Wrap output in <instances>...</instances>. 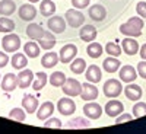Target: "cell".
<instances>
[{"instance_id": "obj_24", "label": "cell", "mask_w": 146, "mask_h": 134, "mask_svg": "<svg viewBox=\"0 0 146 134\" xmlns=\"http://www.w3.org/2000/svg\"><path fill=\"white\" fill-rule=\"evenodd\" d=\"M44 32L45 31L41 28V25H38V23H29L28 28H27V35L29 36L31 40H35V41L41 40Z\"/></svg>"}, {"instance_id": "obj_46", "label": "cell", "mask_w": 146, "mask_h": 134, "mask_svg": "<svg viewBox=\"0 0 146 134\" xmlns=\"http://www.w3.org/2000/svg\"><path fill=\"white\" fill-rule=\"evenodd\" d=\"M139 54H140L142 60H146V44H143V45L139 48Z\"/></svg>"}, {"instance_id": "obj_4", "label": "cell", "mask_w": 146, "mask_h": 134, "mask_svg": "<svg viewBox=\"0 0 146 134\" xmlns=\"http://www.w3.org/2000/svg\"><path fill=\"white\" fill-rule=\"evenodd\" d=\"M62 89H63L64 95L75 98V96H79L80 92H82V83L79 80H76V79H73V77L72 79H66Z\"/></svg>"}, {"instance_id": "obj_34", "label": "cell", "mask_w": 146, "mask_h": 134, "mask_svg": "<svg viewBox=\"0 0 146 134\" xmlns=\"http://www.w3.org/2000/svg\"><path fill=\"white\" fill-rule=\"evenodd\" d=\"M47 82H48L47 75H45V73H42V71H40L38 75H36L35 80L32 82V88H34L35 90H41L45 84H47Z\"/></svg>"}, {"instance_id": "obj_26", "label": "cell", "mask_w": 146, "mask_h": 134, "mask_svg": "<svg viewBox=\"0 0 146 134\" xmlns=\"http://www.w3.org/2000/svg\"><path fill=\"white\" fill-rule=\"evenodd\" d=\"M58 60H60L58 58V54H56V53H47L41 58V64L45 69H51V67H54L58 63Z\"/></svg>"}, {"instance_id": "obj_37", "label": "cell", "mask_w": 146, "mask_h": 134, "mask_svg": "<svg viewBox=\"0 0 146 134\" xmlns=\"http://www.w3.org/2000/svg\"><path fill=\"white\" fill-rule=\"evenodd\" d=\"M9 118L18 121V123H22V121H25V109H22V108H13L9 112Z\"/></svg>"}, {"instance_id": "obj_17", "label": "cell", "mask_w": 146, "mask_h": 134, "mask_svg": "<svg viewBox=\"0 0 146 134\" xmlns=\"http://www.w3.org/2000/svg\"><path fill=\"white\" fill-rule=\"evenodd\" d=\"M121 48H123V51L127 55H135L139 53V44L136 40H131V36L121 41Z\"/></svg>"}, {"instance_id": "obj_8", "label": "cell", "mask_w": 146, "mask_h": 134, "mask_svg": "<svg viewBox=\"0 0 146 134\" xmlns=\"http://www.w3.org/2000/svg\"><path fill=\"white\" fill-rule=\"evenodd\" d=\"M79 96L86 102L95 101L98 98V89H96V86H94L92 83H83L82 84V92H80Z\"/></svg>"}, {"instance_id": "obj_5", "label": "cell", "mask_w": 146, "mask_h": 134, "mask_svg": "<svg viewBox=\"0 0 146 134\" xmlns=\"http://www.w3.org/2000/svg\"><path fill=\"white\" fill-rule=\"evenodd\" d=\"M2 47L6 53H15L21 48V38L15 34H7L2 41Z\"/></svg>"}, {"instance_id": "obj_32", "label": "cell", "mask_w": 146, "mask_h": 134, "mask_svg": "<svg viewBox=\"0 0 146 134\" xmlns=\"http://www.w3.org/2000/svg\"><path fill=\"white\" fill-rule=\"evenodd\" d=\"M66 75L63 71H54L53 75L50 76V84H53V86H56V88H62L63 84H64V82H66Z\"/></svg>"}, {"instance_id": "obj_20", "label": "cell", "mask_w": 146, "mask_h": 134, "mask_svg": "<svg viewBox=\"0 0 146 134\" xmlns=\"http://www.w3.org/2000/svg\"><path fill=\"white\" fill-rule=\"evenodd\" d=\"M85 76H86L88 82H91V83H98V82H101L102 73H101V69H100L98 66L92 64V66H89V67L86 69V71H85Z\"/></svg>"}, {"instance_id": "obj_40", "label": "cell", "mask_w": 146, "mask_h": 134, "mask_svg": "<svg viewBox=\"0 0 146 134\" xmlns=\"http://www.w3.org/2000/svg\"><path fill=\"white\" fill-rule=\"evenodd\" d=\"M44 127L45 128H62L63 124H62V121H60L58 118H50L48 121L44 123Z\"/></svg>"}, {"instance_id": "obj_35", "label": "cell", "mask_w": 146, "mask_h": 134, "mask_svg": "<svg viewBox=\"0 0 146 134\" xmlns=\"http://www.w3.org/2000/svg\"><path fill=\"white\" fill-rule=\"evenodd\" d=\"M15 29V22L9 19V18H0V32H6V34H10L12 31Z\"/></svg>"}, {"instance_id": "obj_21", "label": "cell", "mask_w": 146, "mask_h": 134, "mask_svg": "<svg viewBox=\"0 0 146 134\" xmlns=\"http://www.w3.org/2000/svg\"><path fill=\"white\" fill-rule=\"evenodd\" d=\"M22 106L28 114H34L36 111V108H38V99L32 95H25L22 99Z\"/></svg>"}, {"instance_id": "obj_45", "label": "cell", "mask_w": 146, "mask_h": 134, "mask_svg": "<svg viewBox=\"0 0 146 134\" xmlns=\"http://www.w3.org/2000/svg\"><path fill=\"white\" fill-rule=\"evenodd\" d=\"M7 63H9V57H7V54L3 53V51H0V69L5 67Z\"/></svg>"}, {"instance_id": "obj_41", "label": "cell", "mask_w": 146, "mask_h": 134, "mask_svg": "<svg viewBox=\"0 0 146 134\" xmlns=\"http://www.w3.org/2000/svg\"><path fill=\"white\" fill-rule=\"evenodd\" d=\"M115 118H117V119H115V124H123V123H129V121H133V118H131L130 114H123V112H121L120 115H117Z\"/></svg>"}, {"instance_id": "obj_25", "label": "cell", "mask_w": 146, "mask_h": 134, "mask_svg": "<svg viewBox=\"0 0 146 134\" xmlns=\"http://www.w3.org/2000/svg\"><path fill=\"white\" fill-rule=\"evenodd\" d=\"M56 12V5L53 0H42L41 5H40V13L42 16H53Z\"/></svg>"}, {"instance_id": "obj_47", "label": "cell", "mask_w": 146, "mask_h": 134, "mask_svg": "<svg viewBox=\"0 0 146 134\" xmlns=\"http://www.w3.org/2000/svg\"><path fill=\"white\" fill-rule=\"evenodd\" d=\"M29 3H36V2H40V0H28Z\"/></svg>"}, {"instance_id": "obj_2", "label": "cell", "mask_w": 146, "mask_h": 134, "mask_svg": "<svg viewBox=\"0 0 146 134\" xmlns=\"http://www.w3.org/2000/svg\"><path fill=\"white\" fill-rule=\"evenodd\" d=\"M123 90V84L117 79H108L104 83V95L107 98H117Z\"/></svg>"}, {"instance_id": "obj_18", "label": "cell", "mask_w": 146, "mask_h": 134, "mask_svg": "<svg viewBox=\"0 0 146 134\" xmlns=\"http://www.w3.org/2000/svg\"><path fill=\"white\" fill-rule=\"evenodd\" d=\"M15 88H18V76H15L13 73L5 75L2 80V89L5 92H12L15 90Z\"/></svg>"}, {"instance_id": "obj_27", "label": "cell", "mask_w": 146, "mask_h": 134, "mask_svg": "<svg viewBox=\"0 0 146 134\" xmlns=\"http://www.w3.org/2000/svg\"><path fill=\"white\" fill-rule=\"evenodd\" d=\"M102 67L108 73H115L120 69V61H118L115 57H113V55L111 57H107L104 61H102Z\"/></svg>"}, {"instance_id": "obj_10", "label": "cell", "mask_w": 146, "mask_h": 134, "mask_svg": "<svg viewBox=\"0 0 146 134\" xmlns=\"http://www.w3.org/2000/svg\"><path fill=\"white\" fill-rule=\"evenodd\" d=\"M83 114L86 115L88 118H91V119H96V118H100V117H101V114H102V108H101L100 104L89 101L86 105L83 106Z\"/></svg>"}, {"instance_id": "obj_33", "label": "cell", "mask_w": 146, "mask_h": 134, "mask_svg": "<svg viewBox=\"0 0 146 134\" xmlns=\"http://www.w3.org/2000/svg\"><path fill=\"white\" fill-rule=\"evenodd\" d=\"M86 53H88V55H89L91 58H98V57H101V54L104 53V51H102V45L98 44V42H91V44L88 45V48H86Z\"/></svg>"}, {"instance_id": "obj_3", "label": "cell", "mask_w": 146, "mask_h": 134, "mask_svg": "<svg viewBox=\"0 0 146 134\" xmlns=\"http://www.w3.org/2000/svg\"><path fill=\"white\" fill-rule=\"evenodd\" d=\"M64 18H66V22L72 28H79V26L83 25V22H85L83 13L79 12L78 9H69L64 13Z\"/></svg>"}, {"instance_id": "obj_42", "label": "cell", "mask_w": 146, "mask_h": 134, "mask_svg": "<svg viewBox=\"0 0 146 134\" xmlns=\"http://www.w3.org/2000/svg\"><path fill=\"white\" fill-rule=\"evenodd\" d=\"M136 12H137V15L143 19H146V3L145 2H139L136 5Z\"/></svg>"}, {"instance_id": "obj_19", "label": "cell", "mask_w": 146, "mask_h": 134, "mask_svg": "<svg viewBox=\"0 0 146 134\" xmlns=\"http://www.w3.org/2000/svg\"><path fill=\"white\" fill-rule=\"evenodd\" d=\"M79 36H80V40L85 41V42H92L96 38V28L92 26V25H83L80 28Z\"/></svg>"}, {"instance_id": "obj_12", "label": "cell", "mask_w": 146, "mask_h": 134, "mask_svg": "<svg viewBox=\"0 0 146 134\" xmlns=\"http://www.w3.org/2000/svg\"><path fill=\"white\" fill-rule=\"evenodd\" d=\"M50 31H53L54 34H63L66 29V20L62 16H51L47 22Z\"/></svg>"}, {"instance_id": "obj_43", "label": "cell", "mask_w": 146, "mask_h": 134, "mask_svg": "<svg viewBox=\"0 0 146 134\" xmlns=\"http://www.w3.org/2000/svg\"><path fill=\"white\" fill-rule=\"evenodd\" d=\"M89 2L91 0H72V5L76 9H85V7H88Z\"/></svg>"}, {"instance_id": "obj_7", "label": "cell", "mask_w": 146, "mask_h": 134, "mask_svg": "<svg viewBox=\"0 0 146 134\" xmlns=\"http://www.w3.org/2000/svg\"><path fill=\"white\" fill-rule=\"evenodd\" d=\"M57 109L62 115H72L76 111V104L73 102L70 98H62L57 102Z\"/></svg>"}, {"instance_id": "obj_36", "label": "cell", "mask_w": 146, "mask_h": 134, "mask_svg": "<svg viewBox=\"0 0 146 134\" xmlns=\"http://www.w3.org/2000/svg\"><path fill=\"white\" fill-rule=\"evenodd\" d=\"M91 124H89V121L88 119H85L82 117H78L75 119H72V123L67 124L69 128H88Z\"/></svg>"}, {"instance_id": "obj_38", "label": "cell", "mask_w": 146, "mask_h": 134, "mask_svg": "<svg viewBox=\"0 0 146 134\" xmlns=\"http://www.w3.org/2000/svg\"><path fill=\"white\" fill-rule=\"evenodd\" d=\"M105 51L113 57H118L121 53H123V48H120V45L115 44V42H108L105 45Z\"/></svg>"}, {"instance_id": "obj_14", "label": "cell", "mask_w": 146, "mask_h": 134, "mask_svg": "<svg viewBox=\"0 0 146 134\" xmlns=\"http://www.w3.org/2000/svg\"><path fill=\"white\" fill-rule=\"evenodd\" d=\"M18 13H19V16H21L22 20L29 22V20H32V19L36 16V9H35V6H32L31 3H25V5H22V6L19 7Z\"/></svg>"}, {"instance_id": "obj_23", "label": "cell", "mask_w": 146, "mask_h": 134, "mask_svg": "<svg viewBox=\"0 0 146 134\" xmlns=\"http://www.w3.org/2000/svg\"><path fill=\"white\" fill-rule=\"evenodd\" d=\"M56 36L53 34H50V31H45L44 35H42V38L38 40V44L40 47L42 48V50H51V48L56 45Z\"/></svg>"}, {"instance_id": "obj_29", "label": "cell", "mask_w": 146, "mask_h": 134, "mask_svg": "<svg viewBox=\"0 0 146 134\" xmlns=\"http://www.w3.org/2000/svg\"><path fill=\"white\" fill-rule=\"evenodd\" d=\"M23 51H25L27 57H29V58H36L41 53L38 44L34 42V41H29V42H27L25 45H23Z\"/></svg>"}, {"instance_id": "obj_28", "label": "cell", "mask_w": 146, "mask_h": 134, "mask_svg": "<svg viewBox=\"0 0 146 134\" xmlns=\"http://www.w3.org/2000/svg\"><path fill=\"white\" fill-rule=\"evenodd\" d=\"M16 10V5L12 0H2L0 2V15L2 16H10Z\"/></svg>"}, {"instance_id": "obj_9", "label": "cell", "mask_w": 146, "mask_h": 134, "mask_svg": "<svg viewBox=\"0 0 146 134\" xmlns=\"http://www.w3.org/2000/svg\"><path fill=\"white\" fill-rule=\"evenodd\" d=\"M123 111H124V105L121 104L120 101H117V99H111V101H108V102H107V105H105V114H107L108 117L115 118L117 115H120Z\"/></svg>"}, {"instance_id": "obj_1", "label": "cell", "mask_w": 146, "mask_h": 134, "mask_svg": "<svg viewBox=\"0 0 146 134\" xmlns=\"http://www.w3.org/2000/svg\"><path fill=\"white\" fill-rule=\"evenodd\" d=\"M142 28H143V19L140 16H135V18H130L123 25H120V32L126 36L137 38V36L142 35Z\"/></svg>"}, {"instance_id": "obj_48", "label": "cell", "mask_w": 146, "mask_h": 134, "mask_svg": "<svg viewBox=\"0 0 146 134\" xmlns=\"http://www.w3.org/2000/svg\"><path fill=\"white\" fill-rule=\"evenodd\" d=\"M0 44H2V41H0Z\"/></svg>"}, {"instance_id": "obj_39", "label": "cell", "mask_w": 146, "mask_h": 134, "mask_svg": "<svg viewBox=\"0 0 146 134\" xmlns=\"http://www.w3.org/2000/svg\"><path fill=\"white\" fill-rule=\"evenodd\" d=\"M146 115V104L145 102H137L133 106V117L135 118H142Z\"/></svg>"}, {"instance_id": "obj_44", "label": "cell", "mask_w": 146, "mask_h": 134, "mask_svg": "<svg viewBox=\"0 0 146 134\" xmlns=\"http://www.w3.org/2000/svg\"><path fill=\"white\" fill-rule=\"evenodd\" d=\"M137 75H139L142 79H146V60L137 64Z\"/></svg>"}, {"instance_id": "obj_6", "label": "cell", "mask_w": 146, "mask_h": 134, "mask_svg": "<svg viewBox=\"0 0 146 134\" xmlns=\"http://www.w3.org/2000/svg\"><path fill=\"white\" fill-rule=\"evenodd\" d=\"M76 54H78V47L75 44H66V45L62 47V50H60L58 58L63 64H67L76 57Z\"/></svg>"}, {"instance_id": "obj_13", "label": "cell", "mask_w": 146, "mask_h": 134, "mask_svg": "<svg viewBox=\"0 0 146 134\" xmlns=\"http://www.w3.org/2000/svg\"><path fill=\"white\" fill-rule=\"evenodd\" d=\"M34 82V73L32 70L27 69V70H21L19 75H18V86L22 88V89H27L28 86H31Z\"/></svg>"}, {"instance_id": "obj_30", "label": "cell", "mask_w": 146, "mask_h": 134, "mask_svg": "<svg viewBox=\"0 0 146 134\" xmlns=\"http://www.w3.org/2000/svg\"><path fill=\"white\" fill-rule=\"evenodd\" d=\"M86 69V61L83 58H73L70 61V71L75 75H82Z\"/></svg>"}, {"instance_id": "obj_15", "label": "cell", "mask_w": 146, "mask_h": 134, "mask_svg": "<svg viewBox=\"0 0 146 134\" xmlns=\"http://www.w3.org/2000/svg\"><path fill=\"white\" fill-rule=\"evenodd\" d=\"M124 93H126V98L130 99V101H139L143 95V90L139 84L136 83H130L129 86H126L124 89Z\"/></svg>"}, {"instance_id": "obj_22", "label": "cell", "mask_w": 146, "mask_h": 134, "mask_svg": "<svg viewBox=\"0 0 146 134\" xmlns=\"http://www.w3.org/2000/svg\"><path fill=\"white\" fill-rule=\"evenodd\" d=\"M54 112V104L53 102H44L40 108H38V112H36V118L44 121L47 118H50L51 114Z\"/></svg>"}, {"instance_id": "obj_16", "label": "cell", "mask_w": 146, "mask_h": 134, "mask_svg": "<svg viewBox=\"0 0 146 134\" xmlns=\"http://www.w3.org/2000/svg\"><path fill=\"white\" fill-rule=\"evenodd\" d=\"M88 15L91 16L92 20H95V22H101V20H104L105 16H107V10H105V7H104L102 5H94V6L89 7Z\"/></svg>"}, {"instance_id": "obj_31", "label": "cell", "mask_w": 146, "mask_h": 134, "mask_svg": "<svg viewBox=\"0 0 146 134\" xmlns=\"http://www.w3.org/2000/svg\"><path fill=\"white\" fill-rule=\"evenodd\" d=\"M27 64H28V60H27L25 54H22V53H15L13 54V57H12V66H13V69L22 70Z\"/></svg>"}, {"instance_id": "obj_11", "label": "cell", "mask_w": 146, "mask_h": 134, "mask_svg": "<svg viewBox=\"0 0 146 134\" xmlns=\"http://www.w3.org/2000/svg\"><path fill=\"white\" fill-rule=\"evenodd\" d=\"M120 80L121 82H124V83H131V82H135L136 77H137V71L136 69L133 67V66H123L120 69Z\"/></svg>"}]
</instances>
